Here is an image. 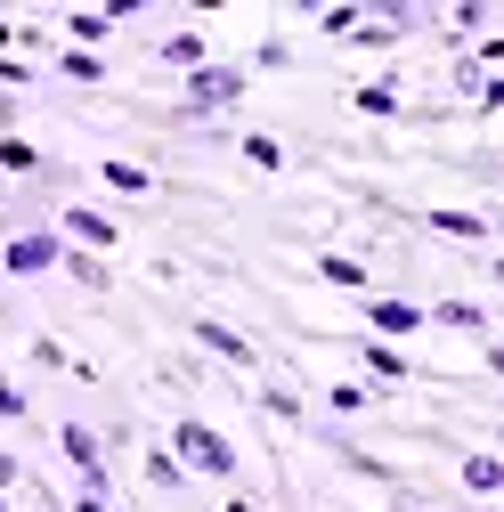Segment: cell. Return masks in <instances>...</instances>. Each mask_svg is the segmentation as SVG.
Listing matches in <instances>:
<instances>
[{
	"label": "cell",
	"mask_w": 504,
	"mask_h": 512,
	"mask_svg": "<svg viewBox=\"0 0 504 512\" xmlns=\"http://www.w3.org/2000/svg\"><path fill=\"white\" fill-rule=\"evenodd\" d=\"M171 456L187 464V480H196V472H204V480H236V472H244L236 439H220V431L196 423V415H179V423H171Z\"/></svg>",
	"instance_id": "6da1fadb"
},
{
	"label": "cell",
	"mask_w": 504,
	"mask_h": 512,
	"mask_svg": "<svg viewBox=\"0 0 504 512\" xmlns=\"http://www.w3.org/2000/svg\"><path fill=\"white\" fill-rule=\"evenodd\" d=\"M244 90H252V74L244 66H196L179 82V106H171V122H204V114H220V106H244Z\"/></svg>",
	"instance_id": "7a4b0ae2"
},
{
	"label": "cell",
	"mask_w": 504,
	"mask_h": 512,
	"mask_svg": "<svg viewBox=\"0 0 504 512\" xmlns=\"http://www.w3.org/2000/svg\"><path fill=\"white\" fill-rule=\"evenodd\" d=\"M57 456L82 472V496H106L114 504V456H106V431L98 423H57Z\"/></svg>",
	"instance_id": "3957f363"
},
{
	"label": "cell",
	"mask_w": 504,
	"mask_h": 512,
	"mask_svg": "<svg viewBox=\"0 0 504 512\" xmlns=\"http://www.w3.org/2000/svg\"><path fill=\"white\" fill-rule=\"evenodd\" d=\"M309 439L326 447V456L342 464V472H358V480H374V488H391V496H407V472L391 464V456H374V447H358L342 423H309Z\"/></svg>",
	"instance_id": "277c9868"
},
{
	"label": "cell",
	"mask_w": 504,
	"mask_h": 512,
	"mask_svg": "<svg viewBox=\"0 0 504 512\" xmlns=\"http://www.w3.org/2000/svg\"><path fill=\"white\" fill-rule=\"evenodd\" d=\"M49 228L66 236L74 252H98V261H114V244H122L114 212H98V204H57V212H49Z\"/></svg>",
	"instance_id": "5b68a950"
},
{
	"label": "cell",
	"mask_w": 504,
	"mask_h": 512,
	"mask_svg": "<svg viewBox=\"0 0 504 512\" xmlns=\"http://www.w3.org/2000/svg\"><path fill=\"white\" fill-rule=\"evenodd\" d=\"M187 334H196L204 358H220V366H236V374H261V342H252V334L220 326V317H204V309H187Z\"/></svg>",
	"instance_id": "8992f818"
},
{
	"label": "cell",
	"mask_w": 504,
	"mask_h": 512,
	"mask_svg": "<svg viewBox=\"0 0 504 512\" xmlns=\"http://www.w3.org/2000/svg\"><path fill=\"white\" fill-rule=\"evenodd\" d=\"M57 261H66V236L57 228H17L9 244H0V269L9 277H49Z\"/></svg>",
	"instance_id": "52a82bcc"
},
{
	"label": "cell",
	"mask_w": 504,
	"mask_h": 512,
	"mask_svg": "<svg viewBox=\"0 0 504 512\" xmlns=\"http://www.w3.org/2000/svg\"><path fill=\"white\" fill-rule=\"evenodd\" d=\"M358 309H366V334H374V342H415V334H423V309L399 301V293H366Z\"/></svg>",
	"instance_id": "ba28073f"
},
{
	"label": "cell",
	"mask_w": 504,
	"mask_h": 512,
	"mask_svg": "<svg viewBox=\"0 0 504 512\" xmlns=\"http://www.w3.org/2000/svg\"><path fill=\"white\" fill-rule=\"evenodd\" d=\"M423 326H439V334H472V342H496V309H480V301H431V309H423Z\"/></svg>",
	"instance_id": "9c48e42d"
},
{
	"label": "cell",
	"mask_w": 504,
	"mask_h": 512,
	"mask_svg": "<svg viewBox=\"0 0 504 512\" xmlns=\"http://www.w3.org/2000/svg\"><path fill=\"white\" fill-rule=\"evenodd\" d=\"M358 366H366L374 382H431V366H415L399 342H374V334H358Z\"/></svg>",
	"instance_id": "30bf717a"
},
{
	"label": "cell",
	"mask_w": 504,
	"mask_h": 512,
	"mask_svg": "<svg viewBox=\"0 0 504 512\" xmlns=\"http://www.w3.org/2000/svg\"><path fill=\"white\" fill-rule=\"evenodd\" d=\"M122 17H139V0H114V9H66V17H57V33H66V41H114V25Z\"/></svg>",
	"instance_id": "8fae6325"
},
{
	"label": "cell",
	"mask_w": 504,
	"mask_h": 512,
	"mask_svg": "<svg viewBox=\"0 0 504 512\" xmlns=\"http://www.w3.org/2000/svg\"><path fill=\"white\" fill-rule=\"evenodd\" d=\"M41 74H57V82H82V90L114 82V66H106L98 49H49V57H41Z\"/></svg>",
	"instance_id": "7c38bea8"
},
{
	"label": "cell",
	"mask_w": 504,
	"mask_h": 512,
	"mask_svg": "<svg viewBox=\"0 0 504 512\" xmlns=\"http://www.w3.org/2000/svg\"><path fill=\"white\" fill-rule=\"evenodd\" d=\"M423 228H431V236H456V244H488V236H496V220H488V212H464V204H431Z\"/></svg>",
	"instance_id": "4fadbf2b"
},
{
	"label": "cell",
	"mask_w": 504,
	"mask_h": 512,
	"mask_svg": "<svg viewBox=\"0 0 504 512\" xmlns=\"http://www.w3.org/2000/svg\"><path fill=\"white\" fill-rule=\"evenodd\" d=\"M456 480H464V496H504V456L464 447V456H456Z\"/></svg>",
	"instance_id": "5bb4252c"
},
{
	"label": "cell",
	"mask_w": 504,
	"mask_h": 512,
	"mask_svg": "<svg viewBox=\"0 0 504 512\" xmlns=\"http://www.w3.org/2000/svg\"><path fill=\"white\" fill-rule=\"evenodd\" d=\"M90 179L106 187V196H155V187H163V179H155L147 163H122V155H106V163H98Z\"/></svg>",
	"instance_id": "9a60e30c"
},
{
	"label": "cell",
	"mask_w": 504,
	"mask_h": 512,
	"mask_svg": "<svg viewBox=\"0 0 504 512\" xmlns=\"http://www.w3.org/2000/svg\"><path fill=\"white\" fill-rule=\"evenodd\" d=\"M309 269H318L326 285H342V293H358V301L374 293V269H366V261H350V252H318V261H309Z\"/></svg>",
	"instance_id": "2e32d148"
},
{
	"label": "cell",
	"mask_w": 504,
	"mask_h": 512,
	"mask_svg": "<svg viewBox=\"0 0 504 512\" xmlns=\"http://www.w3.org/2000/svg\"><path fill=\"white\" fill-rule=\"evenodd\" d=\"M155 57H163L171 74H196V66H212V41H204V33H163Z\"/></svg>",
	"instance_id": "e0dca14e"
},
{
	"label": "cell",
	"mask_w": 504,
	"mask_h": 512,
	"mask_svg": "<svg viewBox=\"0 0 504 512\" xmlns=\"http://www.w3.org/2000/svg\"><path fill=\"white\" fill-rule=\"evenodd\" d=\"M236 155H244L252 171H293V147L269 139V131H236Z\"/></svg>",
	"instance_id": "ac0fdd59"
},
{
	"label": "cell",
	"mask_w": 504,
	"mask_h": 512,
	"mask_svg": "<svg viewBox=\"0 0 504 512\" xmlns=\"http://www.w3.org/2000/svg\"><path fill=\"white\" fill-rule=\"evenodd\" d=\"M0 171H25V179H66L57 155H41L33 139H0Z\"/></svg>",
	"instance_id": "d6986e66"
},
{
	"label": "cell",
	"mask_w": 504,
	"mask_h": 512,
	"mask_svg": "<svg viewBox=\"0 0 504 512\" xmlns=\"http://www.w3.org/2000/svg\"><path fill=\"white\" fill-rule=\"evenodd\" d=\"M350 106H358L366 122H399V114H407V106H399V82H358Z\"/></svg>",
	"instance_id": "ffe728a7"
},
{
	"label": "cell",
	"mask_w": 504,
	"mask_h": 512,
	"mask_svg": "<svg viewBox=\"0 0 504 512\" xmlns=\"http://www.w3.org/2000/svg\"><path fill=\"white\" fill-rule=\"evenodd\" d=\"M57 269H66L82 293H114V261H98V252H74L66 244V261H57Z\"/></svg>",
	"instance_id": "44dd1931"
},
{
	"label": "cell",
	"mask_w": 504,
	"mask_h": 512,
	"mask_svg": "<svg viewBox=\"0 0 504 512\" xmlns=\"http://www.w3.org/2000/svg\"><path fill=\"white\" fill-rule=\"evenodd\" d=\"M252 399H261V407H269L285 431H309V399H301V391H285V382H261Z\"/></svg>",
	"instance_id": "7402d4cb"
},
{
	"label": "cell",
	"mask_w": 504,
	"mask_h": 512,
	"mask_svg": "<svg viewBox=\"0 0 504 512\" xmlns=\"http://www.w3.org/2000/svg\"><path fill=\"white\" fill-rule=\"evenodd\" d=\"M147 488H163V496H187V464L171 456V447H147Z\"/></svg>",
	"instance_id": "603a6c76"
},
{
	"label": "cell",
	"mask_w": 504,
	"mask_h": 512,
	"mask_svg": "<svg viewBox=\"0 0 504 512\" xmlns=\"http://www.w3.org/2000/svg\"><path fill=\"white\" fill-rule=\"evenodd\" d=\"M326 407L334 415H374V391L366 382H326Z\"/></svg>",
	"instance_id": "cb8c5ba5"
},
{
	"label": "cell",
	"mask_w": 504,
	"mask_h": 512,
	"mask_svg": "<svg viewBox=\"0 0 504 512\" xmlns=\"http://www.w3.org/2000/svg\"><path fill=\"white\" fill-rule=\"evenodd\" d=\"M33 82H41V57H0V90H9V98L33 90Z\"/></svg>",
	"instance_id": "d4e9b609"
},
{
	"label": "cell",
	"mask_w": 504,
	"mask_h": 512,
	"mask_svg": "<svg viewBox=\"0 0 504 512\" xmlns=\"http://www.w3.org/2000/svg\"><path fill=\"white\" fill-rule=\"evenodd\" d=\"M358 17H366V9H318V17H309V25H318L326 41H350V33H358Z\"/></svg>",
	"instance_id": "484cf974"
},
{
	"label": "cell",
	"mask_w": 504,
	"mask_h": 512,
	"mask_svg": "<svg viewBox=\"0 0 504 512\" xmlns=\"http://www.w3.org/2000/svg\"><path fill=\"white\" fill-rule=\"evenodd\" d=\"M33 366H41V374H74L66 342H49V334H33Z\"/></svg>",
	"instance_id": "4316f807"
},
{
	"label": "cell",
	"mask_w": 504,
	"mask_h": 512,
	"mask_svg": "<svg viewBox=\"0 0 504 512\" xmlns=\"http://www.w3.org/2000/svg\"><path fill=\"white\" fill-rule=\"evenodd\" d=\"M0 423H33V407H25V391H17L9 374H0Z\"/></svg>",
	"instance_id": "83f0119b"
},
{
	"label": "cell",
	"mask_w": 504,
	"mask_h": 512,
	"mask_svg": "<svg viewBox=\"0 0 504 512\" xmlns=\"http://www.w3.org/2000/svg\"><path fill=\"white\" fill-rule=\"evenodd\" d=\"M293 57H301L293 41H261V49H252V66H269V74H277V66H293ZM252 66H244V74H252Z\"/></svg>",
	"instance_id": "f1b7e54d"
},
{
	"label": "cell",
	"mask_w": 504,
	"mask_h": 512,
	"mask_svg": "<svg viewBox=\"0 0 504 512\" xmlns=\"http://www.w3.org/2000/svg\"><path fill=\"white\" fill-rule=\"evenodd\" d=\"M25 488V456H17V447H0V496H17Z\"/></svg>",
	"instance_id": "f546056e"
},
{
	"label": "cell",
	"mask_w": 504,
	"mask_h": 512,
	"mask_svg": "<svg viewBox=\"0 0 504 512\" xmlns=\"http://www.w3.org/2000/svg\"><path fill=\"white\" fill-rule=\"evenodd\" d=\"M17 122H25V106H17L9 90H0V139H17Z\"/></svg>",
	"instance_id": "4dcf8cb0"
},
{
	"label": "cell",
	"mask_w": 504,
	"mask_h": 512,
	"mask_svg": "<svg viewBox=\"0 0 504 512\" xmlns=\"http://www.w3.org/2000/svg\"><path fill=\"white\" fill-rule=\"evenodd\" d=\"M57 512H114L106 496H57Z\"/></svg>",
	"instance_id": "1f68e13d"
},
{
	"label": "cell",
	"mask_w": 504,
	"mask_h": 512,
	"mask_svg": "<svg viewBox=\"0 0 504 512\" xmlns=\"http://www.w3.org/2000/svg\"><path fill=\"white\" fill-rule=\"evenodd\" d=\"M220 512H261V504H252V496H244V488H236V496H228V504H220Z\"/></svg>",
	"instance_id": "d6a6232c"
},
{
	"label": "cell",
	"mask_w": 504,
	"mask_h": 512,
	"mask_svg": "<svg viewBox=\"0 0 504 512\" xmlns=\"http://www.w3.org/2000/svg\"><path fill=\"white\" fill-rule=\"evenodd\" d=\"M0 512H25V504H9V496H0Z\"/></svg>",
	"instance_id": "836d02e7"
},
{
	"label": "cell",
	"mask_w": 504,
	"mask_h": 512,
	"mask_svg": "<svg viewBox=\"0 0 504 512\" xmlns=\"http://www.w3.org/2000/svg\"><path fill=\"white\" fill-rule=\"evenodd\" d=\"M293 512H318V504H293Z\"/></svg>",
	"instance_id": "e575fe53"
}]
</instances>
